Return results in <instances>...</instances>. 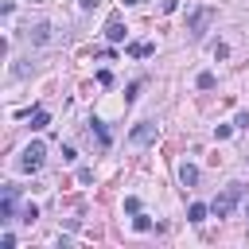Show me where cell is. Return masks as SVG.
Masks as SVG:
<instances>
[{
  "label": "cell",
  "mask_w": 249,
  "mask_h": 249,
  "mask_svg": "<svg viewBox=\"0 0 249 249\" xmlns=\"http://www.w3.org/2000/svg\"><path fill=\"white\" fill-rule=\"evenodd\" d=\"M124 4H140V0H124Z\"/></svg>",
  "instance_id": "17"
},
{
  "label": "cell",
  "mask_w": 249,
  "mask_h": 249,
  "mask_svg": "<svg viewBox=\"0 0 249 249\" xmlns=\"http://www.w3.org/2000/svg\"><path fill=\"white\" fill-rule=\"evenodd\" d=\"M156 136H160V124H156V121H144V124L132 128V144H152Z\"/></svg>",
  "instance_id": "4"
},
{
  "label": "cell",
  "mask_w": 249,
  "mask_h": 249,
  "mask_svg": "<svg viewBox=\"0 0 249 249\" xmlns=\"http://www.w3.org/2000/svg\"><path fill=\"white\" fill-rule=\"evenodd\" d=\"M124 210H128V214H140V198L128 195V198H124Z\"/></svg>",
  "instance_id": "14"
},
{
  "label": "cell",
  "mask_w": 249,
  "mask_h": 249,
  "mask_svg": "<svg viewBox=\"0 0 249 249\" xmlns=\"http://www.w3.org/2000/svg\"><path fill=\"white\" fill-rule=\"evenodd\" d=\"M43 156H47V144L43 140H31L23 148V156H19V171H39L43 167Z\"/></svg>",
  "instance_id": "2"
},
{
  "label": "cell",
  "mask_w": 249,
  "mask_h": 249,
  "mask_svg": "<svg viewBox=\"0 0 249 249\" xmlns=\"http://www.w3.org/2000/svg\"><path fill=\"white\" fill-rule=\"evenodd\" d=\"M12 210H16V187H12V183H4V202H0V218L8 222V218H12Z\"/></svg>",
  "instance_id": "6"
},
{
  "label": "cell",
  "mask_w": 249,
  "mask_h": 249,
  "mask_svg": "<svg viewBox=\"0 0 249 249\" xmlns=\"http://www.w3.org/2000/svg\"><path fill=\"white\" fill-rule=\"evenodd\" d=\"M93 128H89V136H97V148H109V136H105V128H101V121H89Z\"/></svg>",
  "instance_id": "10"
},
{
  "label": "cell",
  "mask_w": 249,
  "mask_h": 249,
  "mask_svg": "<svg viewBox=\"0 0 249 249\" xmlns=\"http://www.w3.org/2000/svg\"><path fill=\"white\" fill-rule=\"evenodd\" d=\"M245 218H249V206H245Z\"/></svg>",
  "instance_id": "18"
},
{
  "label": "cell",
  "mask_w": 249,
  "mask_h": 249,
  "mask_svg": "<svg viewBox=\"0 0 249 249\" xmlns=\"http://www.w3.org/2000/svg\"><path fill=\"white\" fill-rule=\"evenodd\" d=\"M237 202H241V183H230V187L210 202V214H214V218H226V214H233Z\"/></svg>",
  "instance_id": "1"
},
{
  "label": "cell",
  "mask_w": 249,
  "mask_h": 249,
  "mask_svg": "<svg viewBox=\"0 0 249 249\" xmlns=\"http://www.w3.org/2000/svg\"><path fill=\"white\" fill-rule=\"evenodd\" d=\"M152 51H156L152 43H132V47H128V54H132V58H148Z\"/></svg>",
  "instance_id": "9"
},
{
  "label": "cell",
  "mask_w": 249,
  "mask_h": 249,
  "mask_svg": "<svg viewBox=\"0 0 249 249\" xmlns=\"http://www.w3.org/2000/svg\"><path fill=\"white\" fill-rule=\"evenodd\" d=\"M206 214H210V206H202V202H195V206L187 210V218H191V222H202Z\"/></svg>",
  "instance_id": "12"
},
{
  "label": "cell",
  "mask_w": 249,
  "mask_h": 249,
  "mask_svg": "<svg viewBox=\"0 0 249 249\" xmlns=\"http://www.w3.org/2000/svg\"><path fill=\"white\" fill-rule=\"evenodd\" d=\"M47 124H51L47 109H35V113H31V128H47Z\"/></svg>",
  "instance_id": "11"
},
{
  "label": "cell",
  "mask_w": 249,
  "mask_h": 249,
  "mask_svg": "<svg viewBox=\"0 0 249 249\" xmlns=\"http://www.w3.org/2000/svg\"><path fill=\"white\" fill-rule=\"evenodd\" d=\"M35 218H39V210H35V202H31V206H23V222H35Z\"/></svg>",
  "instance_id": "15"
},
{
  "label": "cell",
  "mask_w": 249,
  "mask_h": 249,
  "mask_svg": "<svg viewBox=\"0 0 249 249\" xmlns=\"http://www.w3.org/2000/svg\"><path fill=\"white\" fill-rule=\"evenodd\" d=\"M105 35H109V43H121V39H124V23H121V16H117V12L109 16V23H105Z\"/></svg>",
  "instance_id": "5"
},
{
  "label": "cell",
  "mask_w": 249,
  "mask_h": 249,
  "mask_svg": "<svg viewBox=\"0 0 249 249\" xmlns=\"http://www.w3.org/2000/svg\"><path fill=\"white\" fill-rule=\"evenodd\" d=\"M179 179H183V187H195V183H198V167H195V163H183V167H179Z\"/></svg>",
  "instance_id": "8"
},
{
  "label": "cell",
  "mask_w": 249,
  "mask_h": 249,
  "mask_svg": "<svg viewBox=\"0 0 249 249\" xmlns=\"http://www.w3.org/2000/svg\"><path fill=\"white\" fill-rule=\"evenodd\" d=\"M198 89H214V74H210V70L198 74Z\"/></svg>",
  "instance_id": "13"
},
{
  "label": "cell",
  "mask_w": 249,
  "mask_h": 249,
  "mask_svg": "<svg viewBox=\"0 0 249 249\" xmlns=\"http://www.w3.org/2000/svg\"><path fill=\"white\" fill-rule=\"evenodd\" d=\"M78 4H82L86 12H89V8H97V0H78Z\"/></svg>",
  "instance_id": "16"
},
{
  "label": "cell",
  "mask_w": 249,
  "mask_h": 249,
  "mask_svg": "<svg viewBox=\"0 0 249 249\" xmlns=\"http://www.w3.org/2000/svg\"><path fill=\"white\" fill-rule=\"evenodd\" d=\"M214 23V8H198L195 16H191V23H187V31H191V39H202V31Z\"/></svg>",
  "instance_id": "3"
},
{
  "label": "cell",
  "mask_w": 249,
  "mask_h": 249,
  "mask_svg": "<svg viewBox=\"0 0 249 249\" xmlns=\"http://www.w3.org/2000/svg\"><path fill=\"white\" fill-rule=\"evenodd\" d=\"M47 39H51V27H47V23L27 27V43H35V47H39V43H47Z\"/></svg>",
  "instance_id": "7"
}]
</instances>
